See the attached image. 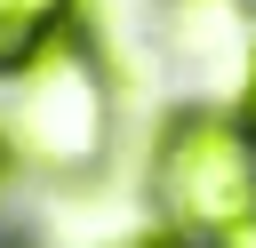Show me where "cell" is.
Masks as SVG:
<instances>
[{
	"instance_id": "1",
	"label": "cell",
	"mask_w": 256,
	"mask_h": 248,
	"mask_svg": "<svg viewBox=\"0 0 256 248\" xmlns=\"http://www.w3.org/2000/svg\"><path fill=\"white\" fill-rule=\"evenodd\" d=\"M160 208L192 240H256V136L208 104L160 136Z\"/></svg>"
},
{
	"instance_id": "2",
	"label": "cell",
	"mask_w": 256,
	"mask_h": 248,
	"mask_svg": "<svg viewBox=\"0 0 256 248\" xmlns=\"http://www.w3.org/2000/svg\"><path fill=\"white\" fill-rule=\"evenodd\" d=\"M16 152L40 168H88L104 152V80L88 64V48L56 40L32 72H16Z\"/></svg>"
},
{
	"instance_id": "3",
	"label": "cell",
	"mask_w": 256,
	"mask_h": 248,
	"mask_svg": "<svg viewBox=\"0 0 256 248\" xmlns=\"http://www.w3.org/2000/svg\"><path fill=\"white\" fill-rule=\"evenodd\" d=\"M168 32H176V56H184L200 80L224 72L240 48L256 56V40H240V32H248V8H240V0H176V8H168Z\"/></svg>"
},
{
	"instance_id": "4",
	"label": "cell",
	"mask_w": 256,
	"mask_h": 248,
	"mask_svg": "<svg viewBox=\"0 0 256 248\" xmlns=\"http://www.w3.org/2000/svg\"><path fill=\"white\" fill-rule=\"evenodd\" d=\"M72 0H0V72H32L64 40Z\"/></svg>"
},
{
	"instance_id": "5",
	"label": "cell",
	"mask_w": 256,
	"mask_h": 248,
	"mask_svg": "<svg viewBox=\"0 0 256 248\" xmlns=\"http://www.w3.org/2000/svg\"><path fill=\"white\" fill-rule=\"evenodd\" d=\"M240 128L256 136V56H248V80H240Z\"/></svg>"
},
{
	"instance_id": "6",
	"label": "cell",
	"mask_w": 256,
	"mask_h": 248,
	"mask_svg": "<svg viewBox=\"0 0 256 248\" xmlns=\"http://www.w3.org/2000/svg\"><path fill=\"white\" fill-rule=\"evenodd\" d=\"M0 176H8V144H0Z\"/></svg>"
}]
</instances>
